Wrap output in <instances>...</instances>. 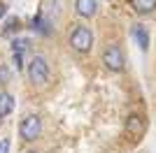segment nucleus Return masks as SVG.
Wrapping results in <instances>:
<instances>
[{
  "label": "nucleus",
  "mask_w": 156,
  "mask_h": 153,
  "mask_svg": "<svg viewBox=\"0 0 156 153\" xmlns=\"http://www.w3.org/2000/svg\"><path fill=\"white\" fill-rule=\"evenodd\" d=\"M0 81H2V83H7V81H9V70H7L5 65L0 67Z\"/></svg>",
  "instance_id": "13"
},
{
  "label": "nucleus",
  "mask_w": 156,
  "mask_h": 153,
  "mask_svg": "<svg viewBox=\"0 0 156 153\" xmlns=\"http://www.w3.org/2000/svg\"><path fill=\"white\" fill-rule=\"evenodd\" d=\"M12 111H14V95L2 90L0 93V118H7Z\"/></svg>",
  "instance_id": "7"
},
{
  "label": "nucleus",
  "mask_w": 156,
  "mask_h": 153,
  "mask_svg": "<svg viewBox=\"0 0 156 153\" xmlns=\"http://www.w3.org/2000/svg\"><path fill=\"white\" fill-rule=\"evenodd\" d=\"M133 37H135L137 46H140L142 51L149 49V32H147V28H144L142 23H135V25H133Z\"/></svg>",
  "instance_id": "6"
},
{
  "label": "nucleus",
  "mask_w": 156,
  "mask_h": 153,
  "mask_svg": "<svg viewBox=\"0 0 156 153\" xmlns=\"http://www.w3.org/2000/svg\"><path fill=\"white\" fill-rule=\"evenodd\" d=\"M28 153H37V151H28Z\"/></svg>",
  "instance_id": "16"
},
{
  "label": "nucleus",
  "mask_w": 156,
  "mask_h": 153,
  "mask_svg": "<svg viewBox=\"0 0 156 153\" xmlns=\"http://www.w3.org/2000/svg\"><path fill=\"white\" fill-rule=\"evenodd\" d=\"M75 9H77L79 16L91 19L93 14H96V9H98V2L96 0H77V2H75Z\"/></svg>",
  "instance_id": "5"
},
{
  "label": "nucleus",
  "mask_w": 156,
  "mask_h": 153,
  "mask_svg": "<svg viewBox=\"0 0 156 153\" xmlns=\"http://www.w3.org/2000/svg\"><path fill=\"white\" fill-rule=\"evenodd\" d=\"M103 65H105L110 72H124V67H126L124 51L119 49L117 44L105 46V51H103Z\"/></svg>",
  "instance_id": "3"
},
{
  "label": "nucleus",
  "mask_w": 156,
  "mask_h": 153,
  "mask_svg": "<svg viewBox=\"0 0 156 153\" xmlns=\"http://www.w3.org/2000/svg\"><path fill=\"white\" fill-rule=\"evenodd\" d=\"M5 12H7V7L2 5V2H0V19H2V16H5Z\"/></svg>",
  "instance_id": "15"
},
{
  "label": "nucleus",
  "mask_w": 156,
  "mask_h": 153,
  "mask_svg": "<svg viewBox=\"0 0 156 153\" xmlns=\"http://www.w3.org/2000/svg\"><path fill=\"white\" fill-rule=\"evenodd\" d=\"M70 46L79 53H86V51H91L93 46V32L91 28H86V25H75L70 32Z\"/></svg>",
  "instance_id": "2"
},
{
  "label": "nucleus",
  "mask_w": 156,
  "mask_h": 153,
  "mask_svg": "<svg viewBox=\"0 0 156 153\" xmlns=\"http://www.w3.org/2000/svg\"><path fill=\"white\" fill-rule=\"evenodd\" d=\"M28 79L35 86H44L49 81V63L44 56H33L28 63Z\"/></svg>",
  "instance_id": "1"
},
{
  "label": "nucleus",
  "mask_w": 156,
  "mask_h": 153,
  "mask_svg": "<svg viewBox=\"0 0 156 153\" xmlns=\"http://www.w3.org/2000/svg\"><path fill=\"white\" fill-rule=\"evenodd\" d=\"M33 30L47 35V32H49V21H44L42 16H35V19H33Z\"/></svg>",
  "instance_id": "10"
},
{
  "label": "nucleus",
  "mask_w": 156,
  "mask_h": 153,
  "mask_svg": "<svg viewBox=\"0 0 156 153\" xmlns=\"http://www.w3.org/2000/svg\"><path fill=\"white\" fill-rule=\"evenodd\" d=\"M19 28H21V21L19 19H9L5 23V28H2V35H12V32H19Z\"/></svg>",
  "instance_id": "12"
},
{
  "label": "nucleus",
  "mask_w": 156,
  "mask_h": 153,
  "mask_svg": "<svg viewBox=\"0 0 156 153\" xmlns=\"http://www.w3.org/2000/svg\"><path fill=\"white\" fill-rule=\"evenodd\" d=\"M28 46H30V39H14V44H12V51L14 53H26L28 51Z\"/></svg>",
  "instance_id": "11"
},
{
  "label": "nucleus",
  "mask_w": 156,
  "mask_h": 153,
  "mask_svg": "<svg viewBox=\"0 0 156 153\" xmlns=\"http://www.w3.org/2000/svg\"><path fill=\"white\" fill-rule=\"evenodd\" d=\"M19 134L23 141H35L42 134V121H40V116L35 114H28L19 125Z\"/></svg>",
  "instance_id": "4"
},
{
  "label": "nucleus",
  "mask_w": 156,
  "mask_h": 153,
  "mask_svg": "<svg viewBox=\"0 0 156 153\" xmlns=\"http://www.w3.org/2000/svg\"><path fill=\"white\" fill-rule=\"evenodd\" d=\"M126 127H128V132H133V134H142L144 121H142L137 114H133V116H128V123H126Z\"/></svg>",
  "instance_id": "9"
},
{
  "label": "nucleus",
  "mask_w": 156,
  "mask_h": 153,
  "mask_svg": "<svg viewBox=\"0 0 156 153\" xmlns=\"http://www.w3.org/2000/svg\"><path fill=\"white\" fill-rule=\"evenodd\" d=\"M9 146H12V144H9V139H0V153H9Z\"/></svg>",
  "instance_id": "14"
},
{
  "label": "nucleus",
  "mask_w": 156,
  "mask_h": 153,
  "mask_svg": "<svg viewBox=\"0 0 156 153\" xmlns=\"http://www.w3.org/2000/svg\"><path fill=\"white\" fill-rule=\"evenodd\" d=\"M130 7L137 14H151L156 9V0H130Z\"/></svg>",
  "instance_id": "8"
}]
</instances>
